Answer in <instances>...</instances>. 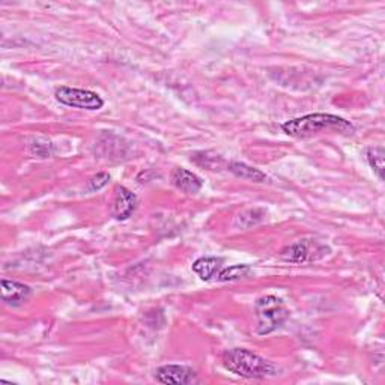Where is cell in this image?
<instances>
[{
	"instance_id": "1",
	"label": "cell",
	"mask_w": 385,
	"mask_h": 385,
	"mask_svg": "<svg viewBox=\"0 0 385 385\" xmlns=\"http://www.w3.org/2000/svg\"><path fill=\"white\" fill-rule=\"evenodd\" d=\"M282 130L287 136L304 139L322 132H339V134H352L354 125L349 120L330 115V113H311L292 120H287L282 125Z\"/></svg>"
},
{
	"instance_id": "2",
	"label": "cell",
	"mask_w": 385,
	"mask_h": 385,
	"mask_svg": "<svg viewBox=\"0 0 385 385\" xmlns=\"http://www.w3.org/2000/svg\"><path fill=\"white\" fill-rule=\"evenodd\" d=\"M223 366L235 373L238 377L248 378V379H262L274 377L277 373V369L268 360L263 357L248 351L244 347H234L224 351L223 357Z\"/></svg>"
},
{
	"instance_id": "3",
	"label": "cell",
	"mask_w": 385,
	"mask_h": 385,
	"mask_svg": "<svg viewBox=\"0 0 385 385\" xmlns=\"http://www.w3.org/2000/svg\"><path fill=\"white\" fill-rule=\"evenodd\" d=\"M258 316V334L267 335L275 331L289 318V309L280 298L274 295H265L256 301Z\"/></svg>"
},
{
	"instance_id": "4",
	"label": "cell",
	"mask_w": 385,
	"mask_h": 385,
	"mask_svg": "<svg viewBox=\"0 0 385 385\" xmlns=\"http://www.w3.org/2000/svg\"><path fill=\"white\" fill-rule=\"evenodd\" d=\"M54 96L60 104L74 108H83V110H100L104 105V101L98 93L86 89L62 86L56 91Z\"/></svg>"
},
{
	"instance_id": "5",
	"label": "cell",
	"mask_w": 385,
	"mask_h": 385,
	"mask_svg": "<svg viewBox=\"0 0 385 385\" xmlns=\"http://www.w3.org/2000/svg\"><path fill=\"white\" fill-rule=\"evenodd\" d=\"M325 248L323 246H319L315 241H309V239H299L297 243L285 247L280 251V258L285 262L289 263H307L311 260L321 259L325 255Z\"/></svg>"
},
{
	"instance_id": "6",
	"label": "cell",
	"mask_w": 385,
	"mask_h": 385,
	"mask_svg": "<svg viewBox=\"0 0 385 385\" xmlns=\"http://www.w3.org/2000/svg\"><path fill=\"white\" fill-rule=\"evenodd\" d=\"M155 379L166 385H187L196 381V372L187 366L168 364L155 370Z\"/></svg>"
},
{
	"instance_id": "7",
	"label": "cell",
	"mask_w": 385,
	"mask_h": 385,
	"mask_svg": "<svg viewBox=\"0 0 385 385\" xmlns=\"http://www.w3.org/2000/svg\"><path fill=\"white\" fill-rule=\"evenodd\" d=\"M137 197L125 187H117L113 200V217L116 220H127L136 211Z\"/></svg>"
},
{
	"instance_id": "8",
	"label": "cell",
	"mask_w": 385,
	"mask_h": 385,
	"mask_svg": "<svg viewBox=\"0 0 385 385\" xmlns=\"http://www.w3.org/2000/svg\"><path fill=\"white\" fill-rule=\"evenodd\" d=\"M172 184L185 195H196L203 187V180L184 167H176L172 172Z\"/></svg>"
},
{
	"instance_id": "9",
	"label": "cell",
	"mask_w": 385,
	"mask_h": 385,
	"mask_svg": "<svg viewBox=\"0 0 385 385\" xmlns=\"http://www.w3.org/2000/svg\"><path fill=\"white\" fill-rule=\"evenodd\" d=\"M32 294V289L20 282L14 280H2V299L9 306H20L26 301Z\"/></svg>"
},
{
	"instance_id": "10",
	"label": "cell",
	"mask_w": 385,
	"mask_h": 385,
	"mask_svg": "<svg viewBox=\"0 0 385 385\" xmlns=\"http://www.w3.org/2000/svg\"><path fill=\"white\" fill-rule=\"evenodd\" d=\"M223 268V259L220 258H200L195 263H192V271H195L202 280L208 282L212 277L219 275V272Z\"/></svg>"
},
{
	"instance_id": "11",
	"label": "cell",
	"mask_w": 385,
	"mask_h": 385,
	"mask_svg": "<svg viewBox=\"0 0 385 385\" xmlns=\"http://www.w3.org/2000/svg\"><path fill=\"white\" fill-rule=\"evenodd\" d=\"M229 171H231L236 178L253 180V183H265V180H267V175L263 172L258 171V168H253L244 163H231L229 164Z\"/></svg>"
},
{
	"instance_id": "12",
	"label": "cell",
	"mask_w": 385,
	"mask_h": 385,
	"mask_svg": "<svg viewBox=\"0 0 385 385\" xmlns=\"http://www.w3.org/2000/svg\"><path fill=\"white\" fill-rule=\"evenodd\" d=\"M251 272L248 265H234V267L224 268L217 275V280L219 282H234V280H239L244 279L248 274Z\"/></svg>"
},
{
	"instance_id": "13",
	"label": "cell",
	"mask_w": 385,
	"mask_h": 385,
	"mask_svg": "<svg viewBox=\"0 0 385 385\" xmlns=\"http://www.w3.org/2000/svg\"><path fill=\"white\" fill-rule=\"evenodd\" d=\"M366 156H367V161H369L370 167L373 168V172H375L377 176L382 180L384 179V160H385L384 149L381 146H372L367 149Z\"/></svg>"
},
{
	"instance_id": "14",
	"label": "cell",
	"mask_w": 385,
	"mask_h": 385,
	"mask_svg": "<svg viewBox=\"0 0 385 385\" xmlns=\"http://www.w3.org/2000/svg\"><path fill=\"white\" fill-rule=\"evenodd\" d=\"M108 180H110V175L105 173V172H101V173H96L95 176H92L89 180H88V190L89 191H98L101 188H104Z\"/></svg>"
}]
</instances>
